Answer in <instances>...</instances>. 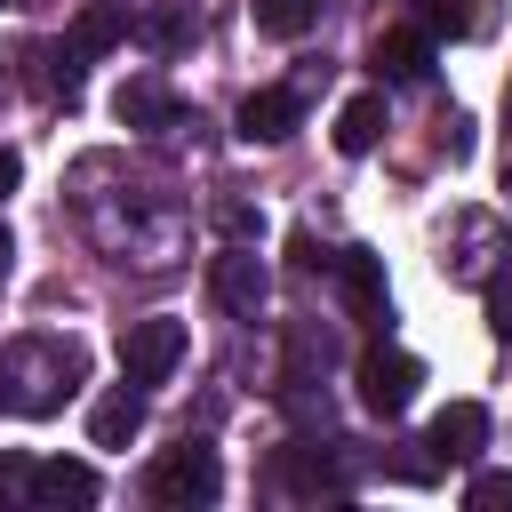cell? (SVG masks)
Returning a JSON list of instances; mask_svg holds the SVG:
<instances>
[{"label":"cell","instance_id":"6da1fadb","mask_svg":"<svg viewBox=\"0 0 512 512\" xmlns=\"http://www.w3.org/2000/svg\"><path fill=\"white\" fill-rule=\"evenodd\" d=\"M72 384H80V344L64 336H24L0 352V400L16 416H56Z\"/></svg>","mask_w":512,"mask_h":512},{"label":"cell","instance_id":"7a4b0ae2","mask_svg":"<svg viewBox=\"0 0 512 512\" xmlns=\"http://www.w3.org/2000/svg\"><path fill=\"white\" fill-rule=\"evenodd\" d=\"M144 496H152V504H176V512L216 504V496H224V464H216V448H208V440L160 448V456H152V472H144Z\"/></svg>","mask_w":512,"mask_h":512},{"label":"cell","instance_id":"3957f363","mask_svg":"<svg viewBox=\"0 0 512 512\" xmlns=\"http://www.w3.org/2000/svg\"><path fill=\"white\" fill-rule=\"evenodd\" d=\"M352 384H360V408L368 416H408L416 408V384H424V360L400 352V344H368L360 368H352Z\"/></svg>","mask_w":512,"mask_h":512},{"label":"cell","instance_id":"277c9868","mask_svg":"<svg viewBox=\"0 0 512 512\" xmlns=\"http://www.w3.org/2000/svg\"><path fill=\"white\" fill-rule=\"evenodd\" d=\"M176 360H184V320L152 312V320H128L120 328V376L128 384H168Z\"/></svg>","mask_w":512,"mask_h":512},{"label":"cell","instance_id":"5b68a950","mask_svg":"<svg viewBox=\"0 0 512 512\" xmlns=\"http://www.w3.org/2000/svg\"><path fill=\"white\" fill-rule=\"evenodd\" d=\"M208 296H216L232 320H256V312H264V296H272V272H264L256 240H232L224 256H208Z\"/></svg>","mask_w":512,"mask_h":512},{"label":"cell","instance_id":"8992f818","mask_svg":"<svg viewBox=\"0 0 512 512\" xmlns=\"http://www.w3.org/2000/svg\"><path fill=\"white\" fill-rule=\"evenodd\" d=\"M424 448H432L440 464H472V456L488 448V408H480V400H448V408L432 416Z\"/></svg>","mask_w":512,"mask_h":512},{"label":"cell","instance_id":"52a82bcc","mask_svg":"<svg viewBox=\"0 0 512 512\" xmlns=\"http://www.w3.org/2000/svg\"><path fill=\"white\" fill-rule=\"evenodd\" d=\"M296 128H304L296 88H256V96L240 104V144H288Z\"/></svg>","mask_w":512,"mask_h":512},{"label":"cell","instance_id":"ba28073f","mask_svg":"<svg viewBox=\"0 0 512 512\" xmlns=\"http://www.w3.org/2000/svg\"><path fill=\"white\" fill-rule=\"evenodd\" d=\"M24 488H32V504H96V496H104L96 464H80V456H48V464H32Z\"/></svg>","mask_w":512,"mask_h":512},{"label":"cell","instance_id":"9c48e42d","mask_svg":"<svg viewBox=\"0 0 512 512\" xmlns=\"http://www.w3.org/2000/svg\"><path fill=\"white\" fill-rule=\"evenodd\" d=\"M336 280H344V304L360 320H392V296H384V256L376 248H344L336 256Z\"/></svg>","mask_w":512,"mask_h":512},{"label":"cell","instance_id":"30bf717a","mask_svg":"<svg viewBox=\"0 0 512 512\" xmlns=\"http://www.w3.org/2000/svg\"><path fill=\"white\" fill-rule=\"evenodd\" d=\"M144 432V384H112L96 408H88V440L96 448H128Z\"/></svg>","mask_w":512,"mask_h":512},{"label":"cell","instance_id":"8fae6325","mask_svg":"<svg viewBox=\"0 0 512 512\" xmlns=\"http://www.w3.org/2000/svg\"><path fill=\"white\" fill-rule=\"evenodd\" d=\"M368 64H376V80L416 88V80H432V40H424V32H376Z\"/></svg>","mask_w":512,"mask_h":512},{"label":"cell","instance_id":"7c38bea8","mask_svg":"<svg viewBox=\"0 0 512 512\" xmlns=\"http://www.w3.org/2000/svg\"><path fill=\"white\" fill-rule=\"evenodd\" d=\"M280 480H288L296 496H344V464H336L328 448H312V440H288V448H280Z\"/></svg>","mask_w":512,"mask_h":512},{"label":"cell","instance_id":"4fadbf2b","mask_svg":"<svg viewBox=\"0 0 512 512\" xmlns=\"http://www.w3.org/2000/svg\"><path fill=\"white\" fill-rule=\"evenodd\" d=\"M376 136H384V88H368V96H352V104L336 112V152H344V160L376 152Z\"/></svg>","mask_w":512,"mask_h":512},{"label":"cell","instance_id":"5bb4252c","mask_svg":"<svg viewBox=\"0 0 512 512\" xmlns=\"http://www.w3.org/2000/svg\"><path fill=\"white\" fill-rule=\"evenodd\" d=\"M112 112H120L128 128H176V96H168L160 80H120Z\"/></svg>","mask_w":512,"mask_h":512},{"label":"cell","instance_id":"9a60e30c","mask_svg":"<svg viewBox=\"0 0 512 512\" xmlns=\"http://www.w3.org/2000/svg\"><path fill=\"white\" fill-rule=\"evenodd\" d=\"M120 40H128V8H120V0L80 8V24H72V48H80V56H104V48H120Z\"/></svg>","mask_w":512,"mask_h":512},{"label":"cell","instance_id":"2e32d148","mask_svg":"<svg viewBox=\"0 0 512 512\" xmlns=\"http://www.w3.org/2000/svg\"><path fill=\"white\" fill-rule=\"evenodd\" d=\"M248 8H256V32H272V40H304L320 16V0H248Z\"/></svg>","mask_w":512,"mask_h":512},{"label":"cell","instance_id":"e0dca14e","mask_svg":"<svg viewBox=\"0 0 512 512\" xmlns=\"http://www.w3.org/2000/svg\"><path fill=\"white\" fill-rule=\"evenodd\" d=\"M128 32H136L144 48H160V56H176V48L192 40V8H152V16H144V24H128Z\"/></svg>","mask_w":512,"mask_h":512},{"label":"cell","instance_id":"ac0fdd59","mask_svg":"<svg viewBox=\"0 0 512 512\" xmlns=\"http://www.w3.org/2000/svg\"><path fill=\"white\" fill-rule=\"evenodd\" d=\"M464 504L472 512H512V472H472L464 480Z\"/></svg>","mask_w":512,"mask_h":512},{"label":"cell","instance_id":"d6986e66","mask_svg":"<svg viewBox=\"0 0 512 512\" xmlns=\"http://www.w3.org/2000/svg\"><path fill=\"white\" fill-rule=\"evenodd\" d=\"M40 64H48V96H80V48H40Z\"/></svg>","mask_w":512,"mask_h":512},{"label":"cell","instance_id":"ffe728a7","mask_svg":"<svg viewBox=\"0 0 512 512\" xmlns=\"http://www.w3.org/2000/svg\"><path fill=\"white\" fill-rule=\"evenodd\" d=\"M216 224H224L232 240H256V232H264V208H248V200H224V208H216Z\"/></svg>","mask_w":512,"mask_h":512},{"label":"cell","instance_id":"44dd1931","mask_svg":"<svg viewBox=\"0 0 512 512\" xmlns=\"http://www.w3.org/2000/svg\"><path fill=\"white\" fill-rule=\"evenodd\" d=\"M488 328L512 344V280H488Z\"/></svg>","mask_w":512,"mask_h":512},{"label":"cell","instance_id":"7402d4cb","mask_svg":"<svg viewBox=\"0 0 512 512\" xmlns=\"http://www.w3.org/2000/svg\"><path fill=\"white\" fill-rule=\"evenodd\" d=\"M16 184H24V160H16V152H8V144H0V200H8V192H16Z\"/></svg>","mask_w":512,"mask_h":512},{"label":"cell","instance_id":"603a6c76","mask_svg":"<svg viewBox=\"0 0 512 512\" xmlns=\"http://www.w3.org/2000/svg\"><path fill=\"white\" fill-rule=\"evenodd\" d=\"M24 472H32L24 456H0V488H24Z\"/></svg>","mask_w":512,"mask_h":512},{"label":"cell","instance_id":"cb8c5ba5","mask_svg":"<svg viewBox=\"0 0 512 512\" xmlns=\"http://www.w3.org/2000/svg\"><path fill=\"white\" fill-rule=\"evenodd\" d=\"M0 280H8V232H0Z\"/></svg>","mask_w":512,"mask_h":512}]
</instances>
